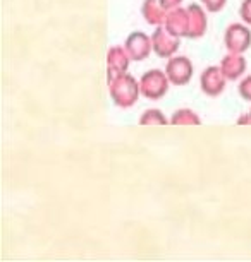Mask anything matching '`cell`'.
<instances>
[{
	"label": "cell",
	"mask_w": 251,
	"mask_h": 262,
	"mask_svg": "<svg viewBox=\"0 0 251 262\" xmlns=\"http://www.w3.org/2000/svg\"><path fill=\"white\" fill-rule=\"evenodd\" d=\"M239 95L243 96V100L251 101V76L244 77L243 81L239 82Z\"/></svg>",
	"instance_id": "16"
},
{
	"label": "cell",
	"mask_w": 251,
	"mask_h": 262,
	"mask_svg": "<svg viewBox=\"0 0 251 262\" xmlns=\"http://www.w3.org/2000/svg\"><path fill=\"white\" fill-rule=\"evenodd\" d=\"M183 2V0H160L162 7L165 9V11H170V9H176L179 4Z\"/></svg>",
	"instance_id": "18"
},
{
	"label": "cell",
	"mask_w": 251,
	"mask_h": 262,
	"mask_svg": "<svg viewBox=\"0 0 251 262\" xmlns=\"http://www.w3.org/2000/svg\"><path fill=\"white\" fill-rule=\"evenodd\" d=\"M129 53L126 52V48L122 47H114L110 48L107 53V63H109V76L114 74H124L129 67Z\"/></svg>",
	"instance_id": "10"
},
{
	"label": "cell",
	"mask_w": 251,
	"mask_h": 262,
	"mask_svg": "<svg viewBox=\"0 0 251 262\" xmlns=\"http://www.w3.org/2000/svg\"><path fill=\"white\" fill-rule=\"evenodd\" d=\"M239 16L243 19L244 24L251 26V0H243L241 9H239Z\"/></svg>",
	"instance_id": "17"
},
{
	"label": "cell",
	"mask_w": 251,
	"mask_h": 262,
	"mask_svg": "<svg viewBox=\"0 0 251 262\" xmlns=\"http://www.w3.org/2000/svg\"><path fill=\"white\" fill-rule=\"evenodd\" d=\"M141 125H165L169 123V120L165 118V115L157 108H151V110H146L140 118Z\"/></svg>",
	"instance_id": "14"
},
{
	"label": "cell",
	"mask_w": 251,
	"mask_h": 262,
	"mask_svg": "<svg viewBox=\"0 0 251 262\" xmlns=\"http://www.w3.org/2000/svg\"><path fill=\"white\" fill-rule=\"evenodd\" d=\"M109 91L114 103L121 108H131L141 95L140 81L127 72L109 76Z\"/></svg>",
	"instance_id": "1"
},
{
	"label": "cell",
	"mask_w": 251,
	"mask_h": 262,
	"mask_svg": "<svg viewBox=\"0 0 251 262\" xmlns=\"http://www.w3.org/2000/svg\"><path fill=\"white\" fill-rule=\"evenodd\" d=\"M170 123L174 125H200L201 120L193 110H177L174 113V117L170 118Z\"/></svg>",
	"instance_id": "13"
},
{
	"label": "cell",
	"mask_w": 251,
	"mask_h": 262,
	"mask_svg": "<svg viewBox=\"0 0 251 262\" xmlns=\"http://www.w3.org/2000/svg\"><path fill=\"white\" fill-rule=\"evenodd\" d=\"M170 86V81L167 77L165 71L160 69H151V71L145 72L140 79L141 95L148 100H160L167 95Z\"/></svg>",
	"instance_id": "2"
},
{
	"label": "cell",
	"mask_w": 251,
	"mask_h": 262,
	"mask_svg": "<svg viewBox=\"0 0 251 262\" xmlns=\"http://www.w3.org/2000/svg\"><path fill=\"white\" fill-rule=\"evenodd\" d=\"M151 43H153V52L162 58H170L176 55L177 48H179L181 38L172 34L164 24L157 28V31L151 34Z\"/></svg>",
	"instance_id": "5"
},
{
	"label": "cell",
	"mask_w": 251,
	"mask_h": 262,
	"mask_svg": "<svg viewBox=\"0 0 251 262\" xmlns=\"http://www.w3.org/2000/svg\"><path fill=\"white\" fill-rule=\"evenodd\" d=\"M224 43L230 53H244L251 47V31L248 24L234 23L227 26L224 34Z\"/></svg>",
	"instance_id": "3"
},
{
	"label": "cell",
	"mask_w": 251,
	"mask_h": 262,
	"mask_svg": "<svg viewBox=\"0 0 251 262\" xmlns=\"http://www.w3.org/2000/svg\"><path fill=\"white\" fill-rule=\"evenodd\" d=\"M188 16H189V33L188 38H200L203 36L205 29H206V17L205 12L198 4L188 7Z\"/></svg>",
	"instance_id": "11"
},
{
	"label": "cell",
	"mask_w": 251,
	"mask_h": 262,
	"mask_svg": "<svg viewBox=\"0 0 251 262\" xmlns=\"http://www.w3.org/2000/svg\"><path fill=\"white\" fill-rule=\"evenodd\" d=\"M126 52L129 53L131 60H146L150 57V53L153 52V43H151V36L146 33L134 31L131 33L126 39Z\"/></svg>",
	"instance_id": "6"
},
{
	"label": "cell",
	"mask_w": 251,
	"mask_h": 262,
	"mask_svg": "<svg viewBox=\"0 0 251 262\" xmlns=\"http://www.w3.org/2000/svg\"><path fill=\"white\" fill-rule=\"evenodd\" d=\"M143 16H145L146 23L155 24V26L165 24L167 19L165 9L162 7L160 0H145V4H143Z\"/></svg>",
	"instance_id": "12"
},
{
	"label": "cell",
	"mask_w": 251,
	"mask_h": 262,
	"mask_svg": "<svg viewBox=\"0 0 251 262\" xmlns=\"http://www.w3.org/2000/svg\"><path fill=\"white\" fill-rule=\"evenodd\" d=\"M165 74L169 77L170 84L174 86H186L191 77H193V63L188 57L184 55H174L167 60Z\"/></svg>",
	"instance_id": "4"
},
{
	"label": "cell",
	"mask_w": 251,
	"mask_h": 262,
	"mask_svg": "<svg viewBox=\"0 0 251 262\" xmlns=\"http://www.w3.org/2000/svg\"><path fill=\"white\" fill-rule=\"evenodd\" d=\"M249 118H251V112H249Z\"/></svg>",
	"instance_id": "19"
},
{
	"label": "cell",
	"mask_w": 251,
	"mask_h": 262,
	"mask_svg": "<svg viewBox=\"0 0 251 262\" xmlns=\"http://www.w3.org/2000/svg\"><path fill=\"white\" fill-rule=\"evenodd\" d=\"M164 26L169 29L172 34L183 38L188 36L189 33V16H188V9H170V12L167 14L165 24Z\"/></svg>",
	"instance_id": "8"
},
{
	"label": "cell",
	"mask_w": 251,
	"mask_h": 262,
	"mask_svg": "<svg viewBox=\"0 0 251 262\" xmlns=\"http://www.w3.org/2000/svg\"><path fill=\"white\" fill-rule=\"evenodd\" d=\"M200 2L203 4V7L208 12H219L225 7L227 0H200Z\"/></svg>",
	"instance_id": "15"
},
{
	"label": "cell",
	"mask_w": 251,
	"mask_h": 262,
	"mask_svg": "<svg viewBox=\"0 0 251 262\" xmlns=\"http://www.w3.org/2000/svg\"><path fill=\"white\" fill-rule=\"evenodd\" d=\"M220 69L229 81H236L246 72V58L243 57V53L229 52V55H225L220 62Z\"/></svg>",
	"instance_id": "9"
},
{
	"label": "cell",
	"mask_w": 251,
	"mask_h": 262,
	"mask_svg": "<svg viewBox=\"0 0 251 262\" xmlns=\"http://www.w3.org/2000/svg\"><path fill=\"white\" fill-rule=\"evenodd\" d=\"M225 81H227V77L224 76L220 66L206 67L200 76L201 91H203L206 96H219L220 93H224L225 90Z\"/></svg>",
	"instance_id": "7"
}]
</instances>
